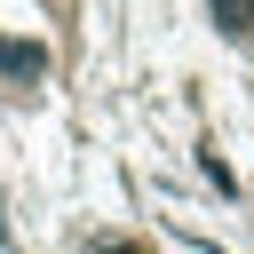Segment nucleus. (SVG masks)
Returning <instances> with one entry per match:
<instances>
[{
    "instance_id": "1",
    "label": "nucleus",
    "mask_w": 254,
    "mask_h": 254,
    "mask_svg": "<svg viewBox=\"0 0 254 254\" xmlns=\"http://www.w3.org/2000/svg\"><path fill=\"white\" fill-rule=\"evenodd\" d=\"M0 71H8V79H40V71H48V48H32V40H0Z\"/></svg>"
},
{
    "instance_id": "2",
    "label": "nucleus",
    "mask_w": 254,
    "mask_h": 254,
    "mask_svg": "<svg viewBox=\"0 0 254 254\" xmlns=\"http://www.w3.org/2000/svg\"><path fill=\"white\" fill-rule=\"evenodd\" d=\"M206 8H214L222 40H254V0H206Z\"/></svg>"
}]
</instances>
